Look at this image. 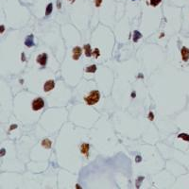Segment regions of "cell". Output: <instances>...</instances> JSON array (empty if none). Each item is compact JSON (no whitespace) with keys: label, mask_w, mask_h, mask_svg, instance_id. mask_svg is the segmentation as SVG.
<instances>
[{"label":"cell","mask_w":189,"mask_h":189,"mask_svg":"<svg viewBox=\"0 0 189 189\" xmlns=\"http://www.w3.org/2000/svg\"><path fill=\"white\" fill-rule=\"evenodd\" d=\"M99 99H100V94L99 91H93V92H91L88 97L84 98V100L86 101L88 105H94L97 102H99Z\"/></svg>","instance_id":"1"},{"label":"cell","mask_w":189,"mask_h":189,"mask_svg":"<svg viewBox=\"0 0 189 189\" xmlns=\"http://www.w3.org/2000/svg\"><path fill=\"white\" fill-rule=\"evenodd\" d=\"M32 110L34 111H38V110H41L42 108H43V106H44V101H43V99H42V98H38V99H34L33 101H32Z\"/></svg>","instance_id":"2"},{"label":"cell","mask_w":189,"mask_h":189,"mask_svg":"<svg viewBox=\"0 0 189 189\" xmlns=\"http://www.w3.org/2000/svg\"><path fill=\"white\" fill-rule=\"evenodd\" d=\"M37 62L41 64V65H45L47 62V54L46 53H43V54H40L37 57Z\"/></svg>","instance_id":"3"},{"label":"cell","mask_w":189,"mask_h":189,"mask_svg":"<svg viewBox=\"0 0 189 189\" xmlns=\"http://www.w3.org/2000/svg\"><path fill=\"white\" fill-rule=\"evenodd\" d=\"M82 53V49L79 46H76L73 49V59L74 60H79L80 55Z\"/></svg>","instance_id":"4"},{"label":"cell","mask_w":189,"mask_h":189,"mask_svg":"<svg viewBox=\"0 0 189 189\" xmlns=\"http://www.w3.org/2000/svg\"><path fill=\"white\" fill-rule=\"evenodd\" d=\"M54 87H55L54 81H53V80H48V81H46V82L44 83L43 90H44V92H49V91H51Z\"/></svg>","instance_id":"5"},{"label":"cell","mask_w":189,"mask_h":189,"mask_svg":"<svg viewBox=\"0 0 189 189\" xmlns=\"http://www.w3.org/2000/svg\"><path fill=\"white\" fill-rule=\"evenodd\" d=\"M181 56H182V60L184 62H187L189 59V48L183 46L181 48Z\"/></svg>","instance_id":"6"},{"label":"cell","mask_w":189,"mask_h":189,"mask_svg":"<svg viewBox=\"0 0 189 189\" xmlns=\"http://www.w3.org/2000/svg\"><path fill=\"white\" fill-rule=\"evenodd\" d=\"M25 44L28 47H31L34 45V41H33V35H29L28 37H27V39L25 41Z\"/></svg>","instance_id":"7"},{"label":"cell","mask_w":189,"mask_h":189,"mask_svg":"<svg viewBox=\"0 0 189 189\" xmlns=\"http://www.w3.org/2000/svg\"><path fill=\"white\" fill-rule=\"evenodd\" d=\"M80 150L85 156H88V151H89V145L86 143H83L81 147H80Z\"/></svg>","instance_id":"8"},{"label":"cell","mask_w":189,"mask_h":189,"mask_svg":"<svg viewBox=\"0 0 189 189\" xmlns=\"http://www.w3.org/2000/svg\"><path fill=\"white\" fill-rule=\"evenodd\" d=\"M84 50H85V55H86V57H91V56L93 55L90 44H85V45H84Z\"/></svg>","instance_id":"9"},{"label":"cell","mask_w":189,"mask_h":189,"mask_svg":"<svg viewBox=\"0 0 189 189\" xmlns=\"http://www.w3.org/2000/svg\"><path fill=\"white\" fill-rule=\"evenodd\" d=\"M42 146L44 147L45 149H50V147H51V142L49 141L48 139H44V140L42 142Z\"/></svg>","instance_id":"10"},{"label":"cell","mask_w":189,"mask_h":189,"mask_svg":"<svg viewBox=\"0 0 189 189\" xmlns=\"http://www.w3.org/2000/svg\"><path fill=\"white\" fill-rule=\"evenodd\" d=\"M141 37H142V34L139 31L135 30V31L133 32V42H137Z\"/></svg>","instance_id":"11"},{"label":"cell","mask_w":189,"mask_h":189,"mask_svg":"<svg viewBox=\"0 0 189 189\" xmlns=\"http://www.w3.org/2000/svg\"><path fill=\"white\" fill-rule=\"evenodd\" d=\"M96 70H97V66L96 65H91V66L87 67L86 69H85V71L86 72H88V73H94L96 72Z\"/></svg>","instance_id":"12"},{"label":"cell","mask_w":189,"mask_h":189,"mask_svg":"<svg viewBox=\"0 0 189 189\" xmlns=\"http://www.w3.org/2000/svg\"><path fill=\"white\" fill-rule=\"evenodd\" d=\"M179 138H181V139H183L184 141H187L189 142V135L188 134H185V133H181L179 136H178Z\"/></svg>","instance_id":"13"},{"label":"cell","mask_w":189,"mask_h":189,"mask_svg":"<svg viewBox=\"0 0 189 189\" xmlns=\"http://www.w3.org/2000/svg\"><path fill=\"white\" fill-rule=\"evenodd\" d=\"M51 12H52V4H51V3H49V4L47 5V7H46L45 14H46V15H49V14L51 13Z\"/></svg>","instance_id":"14"},{"label":"cell","mask_w":189,"mask_h":189,"mask_svg":"<svg viewBox=\"0 0 189 189\" xmlns=\"http://www.w3.org/2000/svg\"><path fill=\"white\" fill-rule=\"evenodd\" d=\"M162 0H150V3L151 6H153V7H155V6H157V5H159L160 3H161Z\"/></svg>","instance_id":"15"},{"label":"cell","mask_w":189,"mask_h":189,"mask_svg":"<svg viewBox=\"0 0 189 189\" xmlns=\"http://www.w3.org/2000/svg\"><path fill=\"white\" fill-rule=\"evenodd\" d=\"M93 55H94L96 58L99 57V48H96V49H94V51L93 52Z\"/></svg>","instance_id":"16"},{"label":"cell","mask_w":189,"mask_h":189,"mask_svg":"<svg viewBox=\"0 0 189 189\" xmlns=\"http://www.w3.org/2000/svg\"><path fill=\"white\" fill-rule=\"evenodd\" d=\"M101 1H102V0H96V6H97V7H99V5L101 4Z\"/></svg>","instance_id":"17"},{"label":"cell","mask_w":189,"mask_h":189,"mask_svg":"<svg viewBox=\"0 0 189 189\" xmlns=\"http://www.w3.org/2000/svg\"><path fill=\"white\" fill-rule=\"evenodd\" d=\"M153 117H154V116H153V114H152V113L150 112V114H149V118H150V120H153Z\"/></svg>","instance_id":"18"},{"label":"cell","mask_w":189,"mask_h":189,"mask_svg":"<svg viewBox=\"0 0 189 189\" xmlns=\"http://www.w3.org/2000/svg\"><path fill=\"white\" fill-rule=\"evenodd\" d=\"M141 160H142V158L140 157V156H137V157H136V162H137V163L138 162H140Z\"/></svg>","instance_id":"19"},{"label":"cell","mask_w":189,"mask_h":189,"mask_svg":"<svg viewBox=\"0 0 189 189\" xmlns=\"http://www.w3.org/2000/svg\"><path fill=\"white\" fill-rule=\"evenodd\" d=\"M16 128H17V126H16V125H13V126H12L10 128V130H13V129H16Z\"/></svg>","instance_id":"20"},{"label":"cell","mask_w":189,"mask_h":189,"mask_svg":"<svg viewBox=\"0 0 189 189\" xmlns=\"http://www.w3.org/2000/svg\"><path fill=\"white\" fill-rule=\"evenodd\" d=\"M3 29H4V27H3V26H1V32H3Z\"/></svg>","instance_id":"21"},{"label":"cell","mask_w":189,"mask_h":189,"mask_svg":"<svg viewBox=\"0 0 189 189\" xmlns=\"http://www.w3.org/2000/svg\"><path fill=\"white\" fill-rule=\"evenodd\" d=\"M131 96H132V97L134 98V97H135V93H132V94H131Z\"/></svg>","instance_id":"22"}]
</instances>
